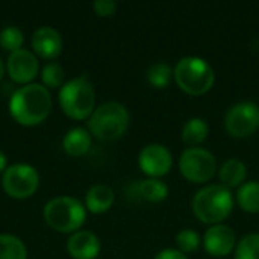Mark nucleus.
Wrapping results in <instances>:
<instances>
[{
  "instance_id": "nucleus-8",
  "label": "nucleus",
  "mask_w": 259,
  "mask_h": 259,
  "mask_svg": "<svg viewBox=\"0 0 259 259\" xmlns=\"http://www.w3.org/2000/svg\"><path fill=\"white\" fill-rule=\"evenodd\" d=\"M179 170L187 181L193 184H205L214 178L217 161L206 149L188 147L179 158Z\"/></svg>"
},
{
  "instance_id": "nucleus-13",
  "label": "nucleus",
  "mask_w": 259,
  "mask_h": 259,
  "mask_svg": "<svg viewBox=\"0 0 259 259\" xmlns=\"http://www.w3.org/2000/svg\"><path fill=\"white\" fill-rule=\"evenodd\" d=\"M30 44L36 58H42L49 61L58 58L64 46L61 33L55 27H50V26L38 27L32 35Z\"/></svg>"
},
{
  "instance_id": "nucleus-3",
  "label": "nucleus",
  "mask_w": 259,
  "mask_h": 259,
  "mask_svg": "<svg viewBox=\"0 0 259 259\" xmlns=\"http://www.w3.org/2000/svg\"><path fill=\"white\" fill-rule=\"evenodd\" d=\"M42 217L46 225L55 232L71 235L83 226L87 220V208L76 197L59 196L46 203Z\"/></svg>"
},
{
  "instance_id": "nucleus-4",
  "label": "nucleus",
  "mask_w": 259,
  "mask_h": 259,
  "mask_svg": "<svg viewBox=\"0 0 259 259\" xmlns=\"http://www.w3.org/2000/svg\"><path fill=\"white\" fill-rule=\"evenodd\" d=\"M59 105L62 112L71 120H85L96 111V91L87 76L74 77L59 90Z\"/></svg>"
},
{
  "instance_id": "nucleus-21",
  "label": "nucleus",
  "mask_w": 259,
  "mask_h": 259,
  "mask_svg": "<svg viewBox=\"0 0 259 259\" xmlns=\"http://www.w3.org/2000/svg\"><path fill=\"white\" fill-rule=\"evenodd\" d=\"M0 259H27L24 243L11 234H0Z\"/></svg>"
},
{
  "instance_id": "nucleus-30",
  "label": "nucleus",
  "mask_w": 259,
  "mask_h": 259,
  "mask_svg": "<svg viewBox=\"0 0 259 259\" xmlns=\"http://www.w3.org/2000/svg\"><path fill=\"white\" fill-rule=\"evenodd\" d=\"M5 73H6V67H5V64L2 62V59H0V80L3 79Z\"/></svg>"
},
{
  "instance_id": "nucleus-20",
  "label": "nucleus",
  "mask_w": 259,
  "mask_h": 259,
  "mask_svg": "<svg viewBox=\"0 0 259 259\" xmlns=\"http://www.w3.org/2000/svg\"><path fill=\"white\" fill-rule=\"evenodd\" d=\"M237 203L238 206L250 214L259 212V182L252 181L246 182L238 188L237 193Z\"/></svg>"
},
{
  "instance_id": "nucleus-16",
  "label": "nucleus",
  "mask_w": 259,
  "mask_h": 259,
  "mask_svg": "<svg viewBox=\"0 0 259 259\" xmlns=\"http://www.w3.org/2000/svg\"><path fill=\"white\" fill-rule=\"evenodd\" d=\"M115 196L111 187L105 184L93 185L85 196V208L93 214H103L114 205Z\"/></svg>"
},
{
  "instance_id": "nucleus-11",
  "label": "nucleus",
  "mask_w": 259,
  "mask_h": 259,
  "mask_svg": "<svg viewBox=\"0 0 259 259\" xmlns=\"http://www.w3.org/2000/svg\"><path fill=\"white\" fill-rule=\"evenodd\" d=\"M138 165L144 175L158 179L171 170L173 158L167 147L161 144H149L140 152Z\"/></svg>"
},
{
  "instance_id": "nucleus-22",
  "label": "nucleus",
  "mask_w": 259,
  "mask_h": 259,
  "mask_svg": "<svg viewBox=\"0 0 259 259\" xmlns=\"http://www.w3.org/2000/svg\"><path fill=\"white\" fill-rule=\"evenodd\" d=\"M173 79V70L168 64L165 62H158L153 64L149 70H147V80L152 87L155 88H167L170 85Z\"/></svg>"
},
{
  "instance_id": "nucleus-25",
  "label": "nucleus",
  "mask_w": 259,
  "mask_h": 259,
  "mask_svg": "<svg viewBox=\"0 0 259 259\" xmlns=\"http://www.w3.org/2000/svg\"><path fill=\"white\" fill-rule=\"evenodd\" d=\"M23 41H24V35L21 29H18L17 26H6L0 32V46L3 50H8L9 53L21 49Z\"/></svg>"
},
{
  "instance_id": "nucleus-23",
  "label": "nucleus",
  "mask_w": 259,
  "mask_h": 259,
  "mask_svg": "<svg viewBox=\"0 0 259 259\" xmlns=\"http://www.w3.org/2000/svg\"><path fill=\"white\" fill-rule=\"evenodd\" d=\"M64 77H65L64 68L58 62L53 61L47 62L41 70V80L47 90H56V88L61 90L64 85Z\"/></svg>"
},
{
  "instance_id": "nucleus-17",
  "label": "nucleus",
  "mask_w": 259,
  "mask_h": 259,
  "mask_svg": "<svg viewBox=\"0 0 259 259\" xmlns=\"http://www.w3.org/2000/svg\"><path fill=\"white\" fill-rule=\"evenodd\" d=\"M219 176H220L222 185L229 190L235 187H241L247 176V167L243 161L237 158H231L220 167Z\"/></svg>"
},
{
  "instance_id": "nucleus-2",
  "label": "nucleus",
  "mask_w": 259,
  "mask_h": 259,
  "mask_svg": "<svg viewBox=\"0 0 259 259\" xmlns=\"http://www.w3.org/2000/svg\"><path fill=\"white\" fill-rule=\"evenodd\" d=\"M194 215L205 225H222L232 209L234 196L229 188L220 185H208L199 190L191 203Z\"/></svg>"
},
{
  "instance_id": "nucleus-14",
  "label": "nucleus",
  "mask_w": 259,
  "mask_h": 259,
  "mask_svg": "<svg viewBox=\"0 0 259 259\" xmlns=\"http://www.w3.org/2000/svg\"><path fill=\"white\" fill-rule=\"evenodd\" d=\"M67 252L73 259H96L100 253V240L91 231H77L67 240Z\"/></svg>"
},
{
  "instance_id": "nucleus-9",
  "label": "nucleus",
  "mask_w": 259,
  "mask_h": 259,
  "mask_svg": "<svg viewBox=\"0 0 259 259\" xmlns=\"http://www.w3.org/2000/svg\"><path fill=\"white\" fill-rule=\"evenodd\" d=\"M225 127L234 138H246L259 129V108L252 102L234 105L225 118Z\"/></svg>"
},
{
  "instance_id": "nucleus-12",
  "label": "nucleus",
  "mask_w": 259,
  "mask_h": 259,
  "mask_svg": "<svg viewBox=\"0 0 259 259\" xmlns=\"http://www.w3.org/2000/svg\"><path fill=\"white\" fill-rule=\"evenodd\" d=\"M203 246L211 256L223 258L234 252L237 246V235L229 226L215 225L206 231L203 237Z\"/></svg>"
},
{
  "instance_id": "nucleus-19",
  "label": "nucleus",
  "mask_w": 259,
  "mask_h": 259,
  "mask_svg": "<svg viewBox=\"0 0 259 259\" xmlns=\"http://www.w3.org/2000/svg\"><path fill=\"white\" fill-rule=\"evenodd\" d=\"M209 134V126L203 118H191L184 124L182 129V141L190 147H199Z\"/></svg>"
},
{
  "instance_id": "nucleus-28",
  "label": "nucleus",
  "mask_w": 259,
  "mask_h": 259,
  "mask_svg": "<svg viewBox=\"0 0 259 259\" xmlns=\"http://www.w3.org/2000/svg\"><path fill=\"white\" fill-rule=\"evenodd\" d=\"M155 259H188L187 255H184L182 252L179 250H175V249H165L162 252H159Z\"/></svg>"
},
{
  "instance_id": "nucleus-15",
  "label": "nucleus",
  "mask_w": 259,
  "mask_h": 259,
  "mask_svg": "<svg viewBox=\"0 0 259 259\" xmlns=\"http://www.w3.org/2000/svg\"><path fill=\"white\" fill-rule=\"evenodd\" d=\"M93 146V135L90 131L83 127H73L70 129L62 138L64 152L71 158H82L85 156Z\"/></svg>"
},
{
  "instance_id": "nucleus-7",
  "label": "nucleus",
  "mask_w": 259,
  "mask_h": 259,
  "mask_svg": "<svg viewBox=\"0 0 259 259\" xmlns=\"http://www.w3.org/2000/svg\"><path fill=\"white\" fill-rule=\"evenodd\" d=\"M3 191L17 200L32 197L39 187V175L35 167L29 164L9 165L2 175Z\"/></svg>"
},
{
  "instance_id": "nucleus-1",
  "label": "nucleus",
  "mask_w": 259,
  "mask_h": 259,
  "mask_svg": "<svg viewBox=\"0 0 259 259\" xmlns=\"http://www.w3.org/2000/svg\"><path fill=\"white\" fill-rule=\"evenodd\" d=\"M52 111L50 91L41 83H29L15 90L9 99V114L21 126L41 124Z\"/></svg>"
},
{
  "instance_id": "nucleus-5",
  "label": "nucleus",
  "mask_w": 259,
  "mask_h": 259,
  "mask_svg": "<svg viewBox=\"0 0 259 259\" xmlns=\"http://www.w3.org/2000/svg\"><path fill=\"white\" fill-rule=\"evenodd\" d=\"M129 127V112L118 102H106L96 108L88 118V129L100 141H115L121 138Z\"/></svg>"
},
{
  "instance_id": "nucleus-18",
  "label": "nucleus",
  "mask_w": 259,
  "mask_h": 259,
  "mask_svg": "<svg viewBox=\"0 0 259 259\" xmlns=\"http://www.w3.org/2000/svg\"><path fill=\"white\" fill-rule=\"evenodd\" d=\"M135 193L138 194L140 199H143L146 202L159 203V202H162V200L167 199V196H168V187L162 181H159V179L149 178V179L141 181L140 184H137Z\"/></svg>"
},
{
  "instance_id": "nucleus-26",
  "label": "nucleus",
  "mask_w": 259,
  "mask_h": 259,
  "mask_svg": "<svg viewBox=\"0 0 259 259\" xmlns=\"http://www.w3.org/2000/svg\"><path fill=\"white\" fill-rule=\"evenodd\" d=\"M176 244L179 247V252H182L184 255L194 253L200 247V237L193 229H184L176 235Z\"/></svg>"
},
{
  "instance_id": "nucleus-27",
  "label": "nucleus",
  "mask_w": 259,
  "mask_h": 259,
  "mask_svg": "<svg viewBox=\"0 0 259 259\" xmlns=\"http://www.w3.org/2000/svg\"><path fill=\"white\" fill-rule=\"evenodd\" d=\"M93 9L99 17H111L117 11V3L112 0H97L93 3Z\"/></svg>"
},
{
  "instance_id": "nucleus-29",
  "label": "nucleus",
  "mask_w": 259,
  "mask_h": 259,
  "mask_svg": "<svg viewBox=\"0 0 259 259\" xmlns=\"http://www.w3.org/2000/svg\"><path fill=\"white\" fill-rule=\"evenodd\" d=\"M6 168H8V159H6V155L0 150V173L3 175Z\"/></svg>"
},
{
  "instance_id": "nucleus-24",
  "label": "nucleus",
  "mask_w": 259,
  "mask_h": 259,
  "mask_svg": "<svg viewBox=\"0 0 259 259\" xmlns=\"http://www.w3.org/2000/svg\"><path fill=\"white\" fill-rule=\"evenodd\" d=\"M235 259H259V234H249L235 247Z\"/></svg>"
},
{
  "instance_id": "nucleus-10",
  "label": "nucleus",
  "mask_w": 259,
  "mask_h": 259,
  "mask_svg": "<svg viewBox=\"0 0 259 259\" xmlns=\"http://www.w3.org/2000/svg\"><path fill=\"white\" fill-rule=\"evenodd\" d=\"M5 67L11 80L23 87V85L33 83V79L38 74L39 64L33 52L27 49H18L9 53Z\"/></svg>"
},
{
  "instance_id": "nucleus-6",
  "label": "nucleus",
  "mask_w": 259,
  "mask_h": 259,
  "mask_svg": "<svg viewBox=\"0 0 259 259\" xmlns=\"http://www.w3.org/2000/svg\"><path fill=\"white\" fill-rule=\"evenodd\" d=\"M173 77L178 87L190 96L206 94L215 80L212 67L205 59L197 56L182 58L175 67Z\"/></svg>"
}]
</instances>
